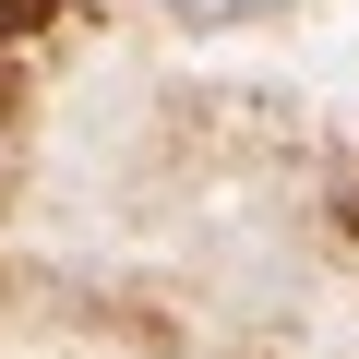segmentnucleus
<instances>
[{
  "instance_id": "nucleus-1",
  "label": "nucleus",
  "mask_w": 359,
  "mask_h": 359,
  "mask_svg": "<svg viewBox=\"0 0 359 359\" xmlns=\"http://www.w3.org/2000/svg\"><path fill=\"white\" fill-rule=\"evenodd\" d=\"M168 13H180V25H252L264 0H168Z\"/></svg>"
},
{
  "instance_id": "nucleus-2",
  "label": "nucleus",
  "mask_w": 359,
  "mask_h": 359,
  "mask_svg": "<svg viewBox=\"0 0 359 359\" xmlns=\"http://www.w3.org/2000/svg\"><path fill=\"white\" fill-rule=\"evenodd\" d=\"M36 25H60V0H0V48H13V36H36Z\"/></svg>"
},
{
  "instance_id": "nucleus-3",
  "label": "nucleus",
  "mask_w": 359,
  "mask_h": 359,
  "mask_svg": "<svg viewBox=\"0 0 359 359\" xmlns=\"http://www.w3.org/2000/svg\"><path fill=\"white\" fill-rule=\"evenodd\" d=\"M0 108H13V72H0Z\"/></svg>"
}]
</instances>
